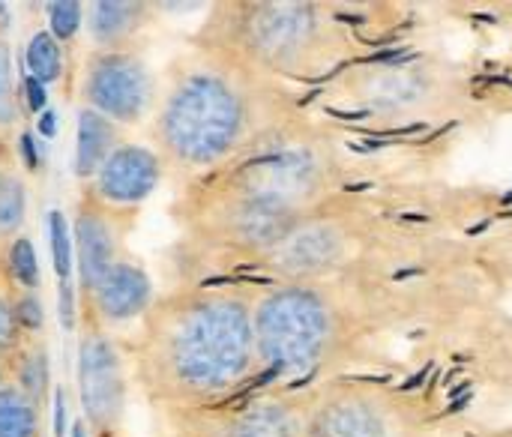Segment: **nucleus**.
I'll return each mask as SVG.
<instances>
[{"label": "nucleus", "mask_w": 512, "mask_h": 437, "mask_svg": "<svg viewBox=\"0 0 512 437\" xmlns=\"http://www.w3.org/2000/svg\"><path fill=\"white\" fill-rule=\"evenodd\" d=\"M48 18H51V36L57 42L63 39H72L78 24L84 21V6L75 3V0H63V3H48Z\"/></svg>", "instance_id": "21"}, {"label": "nucleus", "mask_w": 512, "mask_h": 437, "mask_svg": "<svg viewBox=\"0 0 512 437\" xmlns=\"http://www.w3.org/2000/svg\"><path fill=\"white\" fill-rule=\"evenodd\" d=\"M312 426L315 437H384L381 417L360 402H339Z\"/></svg>", "instance_id": "14"}, {"label": "nucleus", "mask_w": 512, "mask_h": 437, "mask_svg": "<svg viewBox=\"0 0 512 437\" xmlns=\"http://www.w3.org/2000/svg\"><path fill=\"white\" fill-rule=\"evenodd\" d=\"M9 363H12V354H0V387L9 381Z\"/></svg>", "instance_id": "23"}, {"label": "nucleus", "mask_w": 512, "mask_h": 437, "mask_svg": "<svg viewBox=\"0 0 512 437\" xmlns=\"http://www.w3.org/2000/svg\"><path fill=\"white\" fill-rule=\"evenodd\" d=\"M216 437H315L306 411L285 399H261L234 411Z\"/></svg>", "instance_id": "11"}, {"label": "nucleus", "mask_w": 512, "mask_h": 437, "mask_svg": "<svg viewBox=\"0 0 512 437\" xmlns=\"http://www.w3.org/2000/svg\"><path fill=\"white\" fill-rule=\"evenodd\" d=\"M18 126V93L12 84V54L9 42L0 36V138Z\"/></svg>", "instance_id": "18"}, {"label": "nucleus", "mask_w": 512, "mask_h": 437, "mask_svg": "<svg viewBox=\"0 0 512 437\" xmlns=\"http://www.w3.org/2000/svg\"><path fill=\"white\" fill-rule=\"evenodd\" d=\"M318 18L309 6L261 3L243 15V48L267 66H294L315 45Z\"/></svg>", "instance_id": "6"}, {"label": "nucleus", "mask_w": 512, "mask_h": 437, "mask_svg": "<svg viewBox=\"0 0 512 437\" xmlns=\"http://www.w3.org/2000/svg\"><path fill=\"white\" fill-rule=\"evenodd\" d=\"M96 327H120L150 312L153 288L147 273L132 261H117L87 294Z\"/></svg>", "instance_id": "10"}, {"label": "nucleus", "mask_w": 512, "mask_h": 437, "mask_svg": "<svg viewBox=\"0 0 512 437\" xmlns=\"http://www.w3.org/2000/svg\"><path fill=\"white\" fill-rule=\"evenodd\" d=\"M9 270L12 279L24 288H33L39 282V267H36V255L27 237H15L9 246Z\"/></svg>", "instance_id": "20"}, {"label": "nucleus", "mask_w": 512, "mask_h": 437, "mask_svg": "<svg viewBox=\"0 0 512 437\" xmlns=\"http://www.w3.org/2000/svg\"><path fill=\"white\" fill-rule=\"evenodd\" d=\"M72 240H75V261H78L81 288H84V294H90L99 285V279L120 261L111 210L102 207L93 195H87L75 210Z\"/></svg>", "instance_id": "9"}, {"label": "nucleus", "mask_w": 512, "mask_h": 437, "mask_svg": "<svg viewBox=\"0 0 512 437\" xmlns=\"http://www.w3.org/2000/svg\"><path fill=\"white\" fill-rule=\"evenodd\" d=\"M24 345V327L18 315V297L0 285V354H15Z\"/></svg>", "instance_id": "19"}, {"label": "nucleus", "mask_w": 512, "mask_h": 437, "mask_svg": "<svg viewBox=\"0 0 512 437\" xmlns=\"http://www.w3.org/2000/svg\"><path fill=\"white\" fill-rule=\"evenodd\" d=\"M306 165L297 156H276L246 165L213 210L225 240L240 246H276L291 237L306 186Z\"/></svg>", "instance_id": "3"}, {"label": "nucleus", "mask_w": 512, "mask_h": 437, "mask_svg": "<svg viewBox=\"0 0 512 437\" xmlns=\"http://www.w3.org/2000/svg\"><path fill=\"white\" fill-rule=\"evenodd\" d=\"M147 21V6L132 0H99L87 6V27L96 51L129 48V39Z\"/></svg>", "instance_id": "12"}, {"label": "nucleus", "mask_w": 512, "mask_h": 437, "mask_svg": "<svg viewBox=\"0 0 512 437\" xmlns=\"http://www.w3.org/2000/svg\"><path fill=\"white\" fill-rule=\"evenodd\" d=\"M117 123L102 117L93 108L78 111V141H75V177L78 180H93L105 159L117 147Z\"/></svg>", "instance_id": "13"}, {"label": "nucleus", "mask_w": 512, "mask_h": 437, "mask_svg": "<svg viewBox=\"0 0 512 437\" xmlns=\"http://www.w3.org/2000/svg\"><path fill=\"white\" fill-rule=\"evenodd\" d=\"M27 69H30L33 81H39L42 87L54 84L63 75V48L51 36V30H39L27 42Z\"/></svg>", "instance_id": "16"}, {"label": "nucleus", "mask_w": 512, "mask_h": 437, "mask_svg": "<svg viewBox=\"0 0 512 437\" xmlns=\"http://www.w3.org/2000/svg\"><path fill=\"white\" fill-rule=\"evenodd\" d=\"M162 159L150 147L141 144H117L105 159L99 174L90 180V195L108 210L138 207L159 183Z\"/></svg>", "instance_id": "8"}, {"label": "nucleus", "mask_w": 512, "mask_h": 437, "mask_svg": "<svg viewBox=\"0 0 512 437\" xmlns=\"http://www.w3.org/2000/svg\"><path fill=\"white\" fill-rule=\"evenodd\" d=\"M153 75L144 57L132 48L93 51L81 75L84 108L99 111L117 126L138 123L153 102Z\"/></svg>", "instance_id": "5"}, {"label": "nucleus", "mask_w": 512, "mask_h": 437, "mask_svg": "<svg viewBox=\"0 0 512 437\" xmlns=\"http://www.w3.org/2000/svg\"><path fill=\"white\" fill-rule=\"evenodd\" d=\"M51 246H54L57 273H60V279H66L69 276V222L60 213L51 216Z\"/></svg>", "instance_id": "22"}, {"label": "nucleus", "mask_w": 512, "mask_h": 437, "mask_svg": "<svg viewBox=\"0 0 512 437\" xmlns=\"http://www.w3.org/2000/svg\"><path fill=\"white\" fill-rule=\"evenodd\" d=\"M249 126L252 99L237 72L222 63H192L156 105L153 138L177 168L207 171L240 150Z\"/></svg>", "instance_id": "2"}, {"label": "nucleus", "mask_w": 512, "mask_h": 437, "mask_svg": "<svg viewBox=\"0 0 512 437\" xmlns=\"http://www.w3.org/2000/svg\"><path fill=\"white\" fill-rule=\"evenodd\" d=\"M258 363L273 372H306L312 369L330 339L333 312L309 288L285 285L264 294L252 306Z\"/></svg>", "instance_id": "4"}, {"label": "nucleus", "mask_w": 512, "mask_h": 437, "mask_svg": "<svg viewBox=\"0 0 512 437\" xmlns=\"http://www.w3.org/2000/svg\"><path fill=\"white\" fill-rule=\"evenodd\" d=\"M0 437H39V402L15 381L0 387Z\"/></svg>", "instance_id": "15"}, {"label": "nucleus", "mask_w": 512, "mask_h": 437, "mask_svg": "<svg viewBox=\"0 0 512 437\" xmlns=\"http://www.w3.org/2000/svg\"><path fill=\"white\" fill-rule=\"evenodd\" d=\"M135 357L150 396L177 405L219 399L258 366L252 306L228 291H198L150 306Z\"/></svg>", "instance_id": "1"}, {"label": "nucleus", "mask_w": 512, "mask_h": 437, "mask_svg": "<svg viewBox=\"0 0 512 437\" xmlns=\"http://www.w3.org/2000/svg\"><path fill=\"white\" fill-rule=\"evenodd\" d=\"M78 393L90 429L108 435L123 417L126 378L117 348L99 327H90L78 348Z\"/></svg>", "instance_id": "7"}, {"label": "nucleus", "mask_w": 512, "mask_h": 437, "mask_svg": "<svg viewBox=\"0 0 512 437\" xmlns=\"http://www.w3.org/2000/svg\"><path fill=\"white\" fill-rule=\"evenodd\" d=\"M27 192L12 174H0V237H12L24 222Z\"/></svg>", "instance_id": "17"}, {"label": "nucleus", "mask_w": 512, "mask_h": 437, "mask_svg": "<svg viewBox=\"0 0 512 437\" xmlns=\"http://www.w3.org/2000/svg\"><path fill=\"white\" fill-rule=\"evenodd\" d=\"M72 437H87V426H84V423H75V432H72Z\"/></svg>", "instance_id": "24"}]
</instances>
